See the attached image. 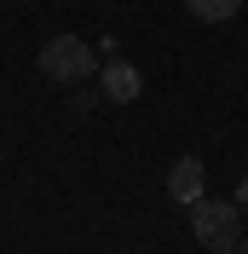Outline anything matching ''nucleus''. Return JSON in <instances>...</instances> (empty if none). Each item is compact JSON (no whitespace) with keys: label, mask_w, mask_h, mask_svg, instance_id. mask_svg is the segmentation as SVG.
<instances>
[{"label":"nucleus","mask_w":248,"mask_h":254,"mask_svg":"<svg viewBox=\"0 0 248 254\" xmlns=\"http://www.w3.org/2000/svg\"><path fill=\"white\" fill-rule=\"evenodd\" d=\"M190 231H196V243L208 254H237V243H243V208L231 202H208L202 196L196 208H190Z\"/></svg>","instance_id":"1"},{"label":"nucleus","mask_w":248,"mask_h":254,"mask_svg":"<svg viewBox=\"0 0 248 254\" xmlns=\"http://www.w3.org/2000/svg\"><path fill=\"white\" fill-rule=\"evenodd\" d=\"M41 75L58 81V87L87 81V75H93V47H87L81 35H52L47 47H41Z\"/></svg>","instance_id":"2"},{"label":"nucleus","mask_w":248,"mask_h":254,"mask_svg":"<svg viewBox=\"0 0 248 254\" xmlns=\"http://www.w3.org/2000/svg\"><path fill=\"white\" fill-rule=\"evenodd\" d=\"M98 93H104V104H139V93H144V75H139V64H127V58H110L104 69H98Z\"/></svg>","instance_id":"3"},{"label":"nucleus","mask_w":248,"mask_h":254,"mask_svg":"<svg viewBox=\"0 0 248 254\" xmlns=\"http://www.w3.org/2000/svg\"><path fill=\"white\" fill-rule=\"evenodd\" d=\"M202 190H208V168H202L196 156H179V162L168 168V196H173L179 208H196Z\"/></svg>","instance_id":"4"},{"label":"nucleus","mask_w":248,"mask_h":254,"mask_svg":"<svg viewBox=\"0 0 248 254\" xmlns=\"http://www.w3.org/2000/svg\"><path fill=\"white\" fill-rule=\"evenodd\" d=\"M185 12L202 17V23H225V17L243 12V0H185Z\"/></svg>","instance_id":"5"},{"label":"nucleus","mask_w":248,"mask_h":254,"mask_svg":"<svg viewBox=\"0 0 248 254\" xmlns=\"http://www.w3.org/2000/svg\"><path fill=\"white\" fill-rule=\"evenodd\" d=\"M237 208H243V220H248V179L237 185Z\"/></svg>","instance_id":"6"},{"label":"nucleus","mask_w":248,"mask_h":254,"mask_svg":"<svg viewBox=\"0 0 248 254\" xmlns=\"http://www.w3.org/2000/svg\"><path fill=\"white\" fill-rule=\"evenodd\" d=\"M237 254H248V237H243V243H237Z\"/></svg>","instance_id":"7"}]
</instances>
